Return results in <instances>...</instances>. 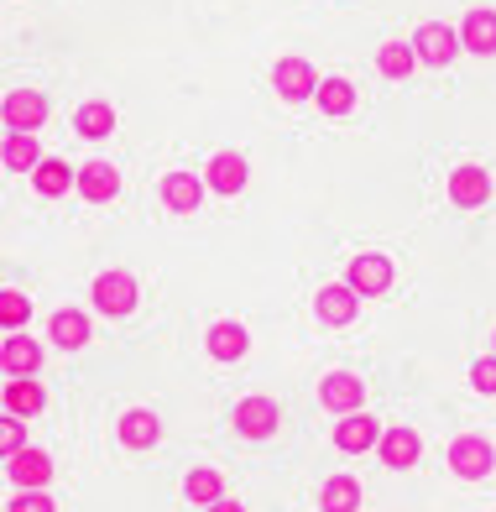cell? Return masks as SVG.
Instances as JSON below:
<instances>
[{
    "mask_svg": "<svg viewBox=\"0 0 496 512\" xmlns=\"http://www.w3.org/2000/svg\"><path fill=\"white\" fill-rule=\"evenodd\" d=\"M272 84H277V95L288 100V105L319 95V79H314V68L303 63V58H282V63H277V74H272Z\"/></svg>",
    "mask_w": 496,
    "mask_h": 512,
    "instance_id": "3",
    "label": "cell"
},
{
    "mask_svg": "<svg viewBox=\"0 0 496 512\" xmlns=\"http://www.w3.org/2000/svg\"><path fill=\"white\" fill-rule=\"evenodd\" d=\"M450 199H455L460 209L486 204V199H491V173H486V168H476V162L455 168V173H450Z\"/></svg>",
    "mask_w": 496,
    "mask_h": 512,
    "instance_id": "7",
    "label": "cell"
},
{
    "mask_svg": "<svg viewBox=\"0 0 496 512\" xmlns=\"http://www.w3.org/2000/svg\"><path fill=\"white\" fill-rule=\"evenodd\" d=\"M376 439H382V424H376L371 413H345V424H335V445H340L345 455L371 450Z\"/></svg>",
    "mask_w": 496,
    "mask_h": 512,
    "instance_id": "9",
    "label": "cell"
},
{
    "mask_svg": "<svg viewBox=\"0 0 496 512\" xmlns=\"http://www.w3.org/2000/svg\"><path fill=\"white\" fill-rule=\"evenodd\" d=\"M27 314H32V304H27L21 293H0V324H6V330H16Z\"/></svg>",
    "mask_w": 496,
    "mask_h": 512,
    "instance_id": "30",
    "label": "cell"
},
{
    "mask_svg": "<svg viewBox=\"0 0 496 512\" xmlns=\"http://www.w3.org/2000/svg\"><path fill=\"white\" fill-rule=\"evenodd\" d=\"M0 450H6V455H21V424H16V413L6 418V424H0Z\"/></svg>",
    "mask_w": 496,
    "mask_h": 512,
    "instance_id": "33",
    "label": "cell"
},
{
    "mask_svg": "<svg viewBox=\"0 0 496 512\" xmlns=\"http://www.w3.org/2000/svg\"><path fill=\"white\" fill-rule=\"evenodd\" d=\"M319 398H324V408H335V413H361L366 382L350 377V371H329V377L319 382Z\"/></svg>",
    "mask_w": 496,
    "mask_h": 512,
    "instance_id": "5",
    "label": "cell"
},
{
    "mask_svg": "<svg viewBox=\"0 0 496 512\" xmlns=\"http://www.w3.org/2000/svg\"><path fill=\"white\" fill-rule=\"evenodd\" d=\"M0 115H6L11 131H37L47 121V100L37 95V89H11L6 105H0Z\"/></svg>",
    "mask_w": 496,
    "mask_h": 512,
    "instance_id": "4",
    "label": "cell"
},
{
    "mask_svg": "<svg viewBox=\"0 0 496 512\" xmlns=\"http://www.w3.org/2000/svg\"><path fill=\"white\" fill-rule=\"evenodd\" d=\"M246 345H251V335H246V324H235V319H225V324L209 330V356L215 361H241Z\"/></svg>",
    "mask_w": 496,
    "mask_h": 512,
    "instance_id": "15",
    "label": "cell"
},
{
    "mask_svg": "<svg viewBox=\"0 0 496 512\" xmlns=\"http://www.w3.org/2000/svg\"><path fill=\"white\" fill-rule=\"evenodd\" d=\"M11 512H53V497H42V486H37V492H21Z\"/></svg>",
    "mask_w": 496,
    "mask_h": 512,
    "instance_id": "32",
    "label": "cell"
},
{
    "mask_svg": "<svg viewBox=\"0 0 496 512\" xmlns=\"http://www.w3.org/2000/svg\"><path fill=\"white\" fill-rule=\"evenodd\" d=\"M246 178H251V168H246V157H241V152H220V157L204 168V183H209L215 194H241V189H246Z\"/></svg>",
    "mask_w": 496,
    "mask_h": 512,
    "instance_id": "8",
    "label": "cell"
},
{
    "mask_svg": "<svg viewBox=\"0 0 496 512\" xmlns=\"http://www.w3.org/2000/svg\"><path fill=\"white\" fill-rule=\"evenodd\" d=\"M0 366H6L11 377H37V366H42L37 340H27V335H11L6 345H0Z\"/></svg>",
    "mask_w": 496,
    "mask_h": 512,
    "instance_id": "13",
    "label": "cell"
},
{
    "mask_svg": "<svg viewBox=\"0 0 496 512\" xmlns=\"http://www.w3.org/2000/svg\"><path fill=\"white\" fill-rule=\"evenodd\" d=\"M460 42H465L470 53H496V11H486V6L470 11V16H465Z\"/></svg>",
    "mask_w": 496,
    "mask_h": 512,
    "instance_id": "19",
    "label": "cell"
},
{
    "mask_svg": "<svg viewBox=\"0 0 496 512\" xmlns=\"http://www.w3.org/2000/svg\"><path fill=\"white\" fill-rule=\"evenodd\" d=\"M450 465H455V476L481 481L491 465H496V455H491V445H486L481 434H465V439H455V445H450Z\"/></svg>",
    "mask_w": 496,
    "mask_h": 512,
    "instance_id": "2",
    "label": "cell"
},
{
    "mask_svg": "<svg viewBox=\"0 0 496 512\" xmlns=\"http://www.w3.org/2000/svg\"><path fill=\"white\" fill-rule=\"evenodd\" d=\"M470 387H476V392H496V356L470 366Z\"/></svg>",
    "mask_w": 496,
    "mask_h": 512,
    "instance_id": "31",
    "label": "cell"
},
{
    "mask_svg": "<svg viewBox=\"0 0 496 512\" xmlns=\"http://www.w3.org/2000/svg\"><path fill=\"white\" fill-rule=\"evenodd\" d=\"M413 48H418L423 63H450V58H455V32L439 27V21H429V27H418Z\"/></svg>",
    "mask_w": 496,
    "mask_h": 512,
    "instance_id": "16",
    "label": "cell"
},
{
    "mask_svg": "<svg viewBox=\"0 0 496 512\" xmlns=\"http://www.w3.org/2000/svg\"><path fill=\"white\" fill-rule=\"evenodd\" d=\"M350 288H356L361 298L387 293L392 288V262H387V256H376V251L356 256V262H350Z\"/></svg>",
    "mask_w": 496,
    "mask_h": 512,
    "instance_id": "6",
    "label": "cell"
},
{
    "mask_svg": "<svg viewBox=\"0 0 496 512\" xmlns=\"http://www.w3.org/2000/svg\"><path fill=\"white\" fill-rule=\"evenodd\" d=\"M204 512H246V507H241V502H230V497H220L215 507H204Z\"/></svg>",
    "mask_w": 496,
    "mask_h": 512,
    "instance_id": "34",
    "label": "cell"
},
{
    "mask_svg": "<svg viewBox=\"0 0 496 512\" xmlns=\"http://www.w3.org/2000/svg\"><path fill=\"white\" fill-rule=\"evenodd\" d=\"M413 58H418V48H408V42H387V48L376 53V63H382V74H387V79L413 74Z\"/></svg>",
    "mask_w": 496,
    "mask_h": 512,
    "instance_id": "29",
    "label": "cell"
},
{
    "mask_svg": "<svg viewBox=\"0 0 496 512\" xmlns=\"http://www.w3.org/2000/svg\"><path fill=\"white\" fill-rule=\"evenodd\" d=\"M157 434H162V424H157V413H147V408H131L121 418V439H126L131 450H152Z\"/></svg>",
    "mask_w": 496,
    "mask_h": 512,
    "instance_id": "20",
    "label": "cell"
},
{
    "mask_svg": "<svg viewBox=\"0 0 496 512\" xmlns=\"http://www.w3.org/2000/svg\"><path fill=\"white\" fill-rule=\"evenodd\" d=\"M37 142H32V131H11L6 136V168H16V173H32L37 168Z\"/></svg>",
    "mask_w": 496,
    "mask_h": 512,
    "instance_id": "26",
    "label": "cell"
},
{
    "mask_svg": "<svg viewBox=\"0 0 496 512\" xmlns=\"http://www.w3.org/2000/svg\"><path fill=\"white\" fill-rule=\"evenodd\" d=\"M319 507L324 512H356L361 507V486L350 481V476H329L324 492H319Z\"/></svg>",
    "mask_w": 496,
    "mask_h": 512,
    "instance_id": "23",
    "label": "cell"
},
{
    "mask_svg": "<svg viewBox=\"0 0 496 512\" xmlns=\"http://www.w3.org/2000/svg\"><path fill=\"white\" fill-rule=\"evenodd\" d=\"M79 194L89 204H105V199L121 194V173H115L110 162H84V168H79Z\"/></svg>",
    "mask_w": 496,
    "mask_h": 512,
    "instance_id": "11",
    "label": "cell"
},
{
    "mask_svg": "<svg viewBox=\"0 0 496 512\" xmlns=\"http://www.w3.org/2000/svg\"><path fill=\"white\" fill-rule=\"evenodd\" d=\"M183 492H188V502H199V507H215V502H220V471H188Z\"/></svg>",
    "mask_w": 496,
    "mask_h": 512,
    "instance_id": "28",
    "label": "cell"
},
{
    "mask_svg": "<svg viewBox=\"0 0 496 512\" xmlns=\"http://www.w3.org/2000/svg\"><path fill=\"white\" fill-rule=\"evenodd\" d=\"M47 335H53L63 351H79V345L89 340V319L79 314V309H63V314H53V324H47Z\"/></svg>",
    "mask_w": 496,
    "mask_h": 512,
    "instance_id": "22",
    "label": "cell"
},
{
    "mask_svg": "<svg viewBox=\"0 0 496 512\" xmlns=\"http://www.w3.org/2000/svg\"><path fill=\"white\" fill-rule=\"evenodd\" d=\"M199 199H204V183L194 173H168V178H162V204L178 209V215L199 209Z\"/></svg>",
    "mask_w": 496,
    "mask_h": 512,
    "instance_id": "14",
    "label": "cell"
},
{
    "mask_svg": "<svg viewBox=\"0 0 496 512\" xmlns=\"http://www.w3.org/2000/svg\"><path fill=\"white\" fill-rule=\"evenodd\" d=\"M32 178H37V194H47V199H58V194H68L79 183V173L68 168V162H58V157H42L32 168Z\"/></svg>",
    "mask_w": 496,
    "mask_h": 512,
    "instance_id": "18",
    "label": "cell"
},
{
    "mask_svg": "<svg viewBox=\"0 0 496 512\" xmlns=\"http://www.w3.org/2000/svg\"><path fill=\"white\" fill-rule=\"evenodd\" d=\"M11 481H21V486H47V476H53V460H47L42 450H21V455H11Z\"/></svg>",
    "mask_w": 496,
    "mask_h": 512,
    "instance_id": "21",
    "label": "cell"
},
{
    "mask_svg": "<svg viewBox=\"0 0 496 512\" xmlns=\"http://www.w3.org/2000/svg\"><path fill=\"white\" fill-rule=\"evenodd\" d=\"M235 429H241L246 439H267L277 429V403L272 398H246L241 408H235Z\"/></svg>",
    "mask_w": 496,
    "mask_h": 512,
    "instance_id": "12",
    "label": "cell"
},
{
    "mask_svg": "<svg viewBox=\"0 0 496 512\" xmlns=\"http://www.w3.org/2000/svg\"><path fill=\"white\" fill-rule=\"evenodd\" d=\"M319 319L324 324H350L356 319V309H361V293L350 288V283H329V288H319Z\"/></svg>",
    "mask_w": 496,
    "mask_h": 512,
    "instance_id": "10",
    "label": "cell"
},
{
    "mask_svg": "<svg viewBox=\"0 0 496 512\" xmlns=\"http://www.w3.org/2000/svg\"><path fill=\"white\" fill-rule=\"evenodd\" d=\"M42 403H47V392H42V382H32V377H16V382H6V408L21 418V413H42Z\"/></svg>",
    "mask_w": 496,
    "mask_h": 512,
    "instance_id": "25",
    "label": "cell"
},
{
    "mask_svg": "<svg viewBox=\"0 0 496 512\" xmlns=\"http://www.w3.org/2000/svg\"><path fill=\"white\" fill-rule=\"evenodd\" d=\"M418 455H423V445H418V434H413V429H392V434H382V460L392 465V471H413Z\"/></svg>",
    "mask_w": 496,
    "mask_h": 512,
    "instance_id": "17",
    "label": "cell"
},
{
    "mask_svg": "<svg viewBox=\"0 0 496 512\" xmlns=\"http://www.w3.org/2000/svg\"><path fill=\"white\" fill-rule=\"evenodd\" d=\"M350 105H356V89H350V79H324V84H319V110H324V115H345Z\"/></svg>",
    "mask_w": 496,
    "mask_h": 512,
    "instance_id": "27",
    "label": "cell"
},
{
    "mask_svg": "<svg viewBox=\"0 0 496 512\" xmlns=\"http://www.w3.org/2000/svg\"><path fill=\"white\" fill-rule=\"evenodd\" d=\"M74 131H79V136H89V142H100V136H110V131H115V110H110L105 100L79 105V115H74Z\"/></svg>",
    "mask_w": 496,
    "mask_h": 512,
    "instance_id": "24",
    "label": "cell"
},
{
    "mask_svg": "<svg viewBox=\"0 0 496 512\" xmlns=\"http://www.w3.org/2000/svg\"><path fill=\"white\" fill-rule=\"evenodd\" d=\"M94 309L100 314H131L136 309V277L131 272H105V277H94Z\"/></svg>",
    "mask_w": 496,
    "mask_h": 512,
    "instance_id": "1",
    "label": "cell"
}]
</instances>
